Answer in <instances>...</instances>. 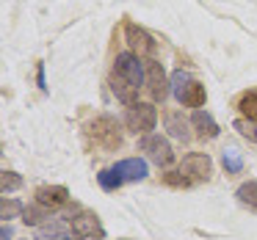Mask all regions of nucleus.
I'll use <instances>...</instances> for the list:
<instances>
[{
    "label": "nucleus",
    "instance_id": "1",
    "mask_svg": "<svg viewBox=\"0 0 257 240\" xmlns=\"http://www.w3.org/2000/svg\"><path fill=\"white\" fill-rule=\"evenodd\" d=\"M172 91H174V97H177V102L185 108H202L207 100L205 86H202L199 80H191L188 72H183V69H177V72L172 75Z\"/></svg>",
    "mask_w": 257,
    "mask_h": 240
},
{
    "label": "nucleus",
    "instance_id": "2",
    "mask_svg": "<svg viewBox=\"0 0 257 240\" xmlns=\"http://www.w3.org/2000/svg\"><path fill=\"white\" fill-rule=\"evenodd\" d=\"M158 124V108L152 102H136V105H127L124 111V127L136 135H147L150 130H155Z\"/></svg>",
    "mask_w": 257,
    "mask_h": 240
},
{
    "label": "nucleus",
    "instance_id": "3",
    "mask_svg": "<svg viewBox=\"0 0 257 240\" xmlns=\"http://www.w3.org/2000/svg\"><path fill=\"white\" fill-rule=\"evenodd\" d=\"M89 135L102 149H119L122 146V130H119V122L113 116H97L89 124Z\"/></svg>",
    "mask_w": 257,
    "mask_h": 240
},
{
    "label": "nucleus",
    "instance_id": "4",
    "mask_svg": "<svg viewBox=\"0 0 257 240\" xmlns=\"http://www.w3.org/2000/svg\"><path fill=\"white\" fill-rule=\"evenodd\" d=\"M124 39H127V47H130L133 56L152 61V56H155V50H158V42L152 39L150 31H144L141 25H136L127 20V23H124Z\"/></svg>",
    "mask_w": 257,
    "mask_h": 240
},
{
    "label": "nucleus",
    "instance_id": "5",
    "mask_svg": "<svg viewBox=\"0 0 257 240\" xmlns=\"http://www.w3.org/2000/svg\"><path fill=\"white\" fill-rule=\"evenodd\" d=\"M69 226H72V232L78 234L80 240H89V237H105V229H102L100 218H97V212L91 210H75L72 215L67 218Z\"/></svg>",
    "mask_w": 257,
    "mask_h": 240
},
{
    "label": "nucleus",
    "instance_id": "6",
    "mask_svg": "<svg viewBox=\"0 0 257 240\" xmlns=\"http://www.w3.org/2000/svg\"><path fill=\"white\" fill-rule=\"evenodd\" d=\"M144 83H147V91H150V97L155 102H163L169 97V78H166V69L161 67V64L152 58V61H147L144 67Z\"/></svg>",
    "mask_w": 257,
    "mask_h": 240
},
{
    "label": "nucleus",
    "instance_id": "7",
    "mask_svg": "<svg viewBox=\"0 0 257 240\" xmlns=\"http://www.w3.org/2000/svg\"><path fill=\"white\" fill-rule=\"evenodd\" d=\"M141 149L147 152V157H150L158 168H166V166L174 163V149H172V144H169L163 135H155V133L147 135V138L141 141Z\"/></svg>",
    "mask_w": 257,
    "mask_h": 240
},
{
    "label": "nucleus",
    "instance_id": "8",
    "mask_svg": "<svg viewBox=\"0 0 257 240\" xmlns=\"http://www.w3.org/2000/svg\"><path fill=\"white\" fill-rule=\"evenodd\" d=\"M111 72L119 75V78H124L127 83H133L136 89H141V83H144V67H141V58L133 56V53H119Z\"/></svg>",
    "mask_w": 257,
    "mask_h": 240
},
{
    "label": "nucleus",
    "instance_id": "9",
    "mask_svg": "<svg viewBox=\"0 0 257 240\" xmlns=\"http://www.w3.org/2000/svg\"><path fill=\"white\" fill-rule=\"evenodd\" d=\"M180 171H183L185 177L191 179V182L210 179V174H213V160H210V155H205V152H191V155L183 157V163H180Z\"/></svg>",
    "mask_w": 257,
    "mask_h": 240
},
{
    "label": "nucleus",
    "instance_id": "10",
    "mask_svg": "<svg viewBox=\"0 0 257 240\" xmlns=\"http://www.w3.org/2000/svg\"><path fill=\"white\" fill-rule=\"evenodd\" d=\"M69 201V190L64 185H42L36 188V204L47 207V210H58Z\"/></svg>",
    "mask_w": 257,
    "mask_h": 240
},
{
    "label": "nucleus",
    "instance_id": "11",
    "mask_svg": "<svg viewBox=\"0 0 257 240\" xmlns=\"http://www.w3.org/2000/svg\"><path fill=\"white\" fill-rule=\"evenodd\" d=\"M163 124H166V130H169V135L172 138H177V141H191V122L183 116V111H163Z\"/></svg>",
    "mask_w": 257,
    "mask_h": 240
},
{
    "label": "nucleus",
    "instance_id": "12",
    "mask_svg": "<svg viewBox=\"0 0 257 240\" xmlns=\"http://www.w3.org/2000/svg\"><path fill=\"white\" fill-rule=\"evenodd\" d=\"M39 234H42V240H80L72 232L69 221H61V218H47L39 226Z\"/></svg>",
    "mask_w": 257,
    "mask_h": 240
},
{
    "label": "nucleus",
    "instance_id": "13",
    "mask_svg": "<svg viewBox=\"0 0 257 240\" xmlns=\"http://www.w3.org/2000/svg\"><path fill=\"white\" fill-rule=\"evenodd\" d=\"M113 168L122 174L124 182H141V179L150 174V166H147V160H141V157H124V160H119Z\"/></svg>",
    "mask_w": 257,
    "mask_h": 240
},
{
    "label": "nucleus",
    "instance_id": "14",
    "mask_svg": "<svg viewBox=\"0 0 257 240\" xmlns=\"http://www.w3.org/2000/svg\"><path fill=\"white\" fill-rule=\"evenodd\" d=\"M191 127L196 130V138H202V141H213L218 135V124H216V119H213L207 111H194V116H191Z\"/></svg>",
    "mask_w": 257,
    "mask_h": 240
},
{
    "label": "nucleus",
    "instance_id": "15",
    "mask_svg": "<svg viewBox=\"0 0 257 240\" xmlns=\"http://www.w3.org/2000/svg\"><path fill=\"white\" fill-rule=\"evenodd\" d=\"M108 83H111V91L119 102H124V105H136V102H139V89H136L133 83H127L124 78H119V75L111 72V80H108Z\"/></svg>",
    "mask_w": 257,
    "mask_h": 240
},
{
    "label": "nucleus",
    "instance_id": "16",
    "mask_svg": "<svg viewBox=\"0 0 257 240\" xmlns=\"http://www.w3.org/2000/svg\"><path fill=\"white\" fill-rule=\"evenodd\" d=\"M235 108L240 111V116L249 119V122H257V91H246V94L238 97Z\"/></svg>",
    "mask_w": 257,
    "mask_h": 240
},
{
    "label": "nucleus",
    "instance_id": "17",
    "mask_svg": "<svg viewBox=\"0 0 257 240\" xmlns=\"http://www.w3.org/2000/svg\"><path fill=\"white\" fill-rule=\"evenodd\" d=\"M45 218H50V210L42 204H31L23 210V223H28V226H42Z\"/></svg>",
    "mask_w": 257,
    "mask_h": 240
},
{
    "label": "nucleus",
    "instance_id": "18",
    "mask_svg": "<svg viewBox=\"0 0 257 240\" xmlns=\"http://www.w3.org/2000/svg\"><path fill=\"white\" fill-rule=\"evenodd\" d=\"M221 166H224V171H227V174H240V171H243V157H240V152L238 149H224Z\"/></svg>",
    "mask_w": 257,
    "mask_h": 240
},
{
    "label": "nucleus",
    "instance_id": "19",
    "mask_svg": "<svg viewBox=\"0 0 257 240\" xmlns=\"http://www.w3.org/2000/svg\"><path fill=\"white\" fill-rule=\"evenodd\" d=\"M97 182H100L102 190H116L124 179H122V174H119L116 168H102V171L97 174Z\"/></svg>",
    "mask_w": 257,
    "mask_h": 240
},
{
    "label": "nucleus",
    "instance_id": "20",
    "mask_svg": "<svg viewBox=\"0 0 257 240\" xmlns=\"http://www.w3.org/2000/svg\"><path fill=\"white\" fill-rule=\"evenodd\" d=\"M235 196H238V201H243V204H249V207H254V210H257V179L243 182L238 190H235Z\"/></svg>",
    "mask_w": 257,
    "mask_h": 240
},
{
    "label": "nucleus",
    "instance_id": "21",
    "mask_svg": "<svg viewBox=\"0 0 257 240\" xmlns=\"http://www.w3.org/2000/svg\"><path fill=\"white\" fill-rule=\"evenodd\" d=\"M23 188V177H20L17 171H0V190H3V196L12 193V190H20Z\"/></svg>",
    "mask_w": 257,
    "mask_h": 240
},
{
    "label": "nucleus",
    "instance_id": "22",
    "mask_svg": "<svg viewBox=\"0 0 257 240\" xmlns=\"http://www.w3.org/2000/svg\"><path fill=\"white\" fill-rule=\"evenodd\" d=\"M232 130H238L240 135H243L246 141H251V144H257V122H249V119H235L232 122Z\"/></svg>",
    "mask_w": 257,
    "mask_h": 240
},
{
    "label": "nucleus",
    "instance_id": "23",
    "mask_svg": "<svg viewBox=\"0 0 257 240\" xmlns=\"http://www.w3.org/2000/svg\"><path fill=\"white\" fill-rule=\"evenodd\" d=\"M25 207L20 204L17 199H6V196H3V204H0V218H3V223L9 221V218H14V215H20V212H23Z\"/></svg>",
    "mask_w": 257,
    "mask_h": 240
},
{
    "label": "nucleus",
    "instance_id": "24",
    "mask_svg": "<svg viewBox=\"0 0 257 240\" xmlns=\"http://www.w3.org/2000/svg\"><path fill=\"white\" fill-rule=\"evenodd\" d=\"M163 182L172 185V188H188V185H194L183 171H169V174H163Z\"/></svg>",
    "mask_w": 257,
    "mask_h": 240
},
{
    "label": "nucleus",
    "instance_id": "25",
    "mask_svg": "<svg viewBox=\"0 0 257 240\" xmlns=\"http://www.w3.org/2000/svg\"><path fill=\"white\" fill-rule=\"evenodd\" d=\"M12 237H14L12 226H9V223H3V229H0V240H12Z\"/></svg>",
    "mask_w": 257,
    "mask_h": 240
},
{
    "label": "nucleus",
    "instance_id": "26",
    "mask_svg": "<svg viewBox=\"0 0 257 240\" xmlns=\"http://www.w3.org/2000/svg\"><path fill=\"white\" fill-rule=\"evenodd\" d=\"M39 86H42V89H47V86H45V69H42V64H39Z\"/></svg>",
    "mask_w": 257,
    "mask_h": 240
}]
</instances>
